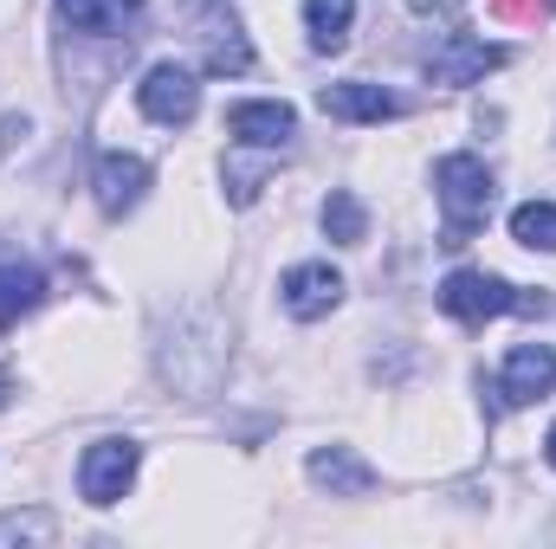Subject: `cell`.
Returning a JSON list of instances; mask_svg holds the SVG:
<instances>
[{
	"mask_svg": "<svg viewBox=\"0 0 556 549\" xmlns=\"http://www.w3.org/2000/svg\"><path fill=\"white\" fill-rule=\"evenodd\" d=\"M91 188H98V207L111 220H124L142 201V188H149V162L142 155H124V149H104L98 168H91Z\"/></svg>",
	"mask_w": 556,
	"mask_h": 549,
	"instance_id": "obj_7",
	"label": "cell"
},
{
	"mask_svg": "<svg viewBox=\"0 0 556 549\" xmlns=\"http://www.w3.org/2000/svg\"><path fill=\"white\" fill-rule=\"evenodd\" d=\"M511 240L531 246V253H556V207L551 201H525V207H511Z\"/></svg>",
	"mask_w": 556,
	"mask_h": 549,
	"instance_id": "obj_17",
	"label": "cell"
},
{
	"mask_svg": "<svg viewBox=\"0 0 556 549\" xmlns=\"http://www.w3.org/2000/svg\"><path fill=\"white\" fill-rule=\"evenodd\" d=\"M433 194H440V214H446V233H440V246H466V240L485 227L492 201H498V188H492V168H485L479 155H446V162L433 168Z\"/></svg>",
	"mask_w": 556,
	"mask_h": 549,
	"instance_id": "obj_1",
	"label": "cell"
},
{
	"mask_svg": "<svg viewBox=\"0 0 556 549\" xmlns=\"http://www.w3.org/2000/svg\"><path fill=\"white\" fill-rule=\"evenodd\" d=\"M350 20H356V0H304V26H311L317 52H343L350 46Z\"/></svg>",
	"mask_w": 556,
	"mask_h": 549,
	"instance_id": "obj_15",
	"label": "cell"
},
{
	"mask_svg": "<svg viewBox=\"0 0 556 549\" xmlns=\"http://www.w3.org/2000/svg\"><path fill=\"white\" fill-rule=\"evenodd\" d=\"M440 310L459 317V323H492L505 310H544V297L518 291V284H505V278H492V272H453L440 284Z\"/></svg>",
	"mask_w": 556,
	"mask_h": 549,
	"instance_id": "obj_3",
	"label": "cell"
},
{
	"mask_svg": "<svg viewBox=\"0 0 556 549\" xmlns=\"http://www.w3.org/2000/svg\"><path fill=\"white\" fill-rule=\"evenodd\" d=\"M39 297H46V278L33 272L26 259H0V330H7V323H20Z\"/></svg>",
	"mask_w": 556,
	"mask_h": 549,
	"instance_id": "obj_14",
	"label": "cell"
},
{
	"mask_svg": "<svg viewBox=\"0 0 556 549\" xmlns=\"http://www.w3.org/2000/svg\"><path fill=\"white\" fill-rule=\"evenodd\" d=\"M59 13H65V26H72V33L117 39V33H124V20L142 13V0H59Z\"/></svg>",
	"mask_w": 556,
	"mask_h": 549,
	"instance_id": "obj_13",
	"label": "cell"
},
{
	"mask_svg": "<svg viewBox=\"0 0 556 549\" xmlns=\"http://www.w3.org/2000/svg\"><path fill=\"white\" fill-rule=\"evenodd\" d=\"M0 537H52V518H46V511H26V518H0Z\"/></svg>",
	"mask_w": 556,
	"mask_h": 549,
	"instance_id": "obj_20",
	"label": "cell"
},
{
	"mask_svg": "<svg viewBox=\"0 0 556 549\" xmlns=\"http://www.w3.org/2000/svg\"><path fill=\"white\" fill-rule=\"evenodd\" d=\"M544 452H551V465H556V426H551V439H544Z\"/></svg>",
	"mask_w": 556,
	"mask_h": 549,
	"instance_id": "obj_23",
	"label": "cell"
},
{
	"mask_svg": "<svg viewBox=\"0 0 556 549\" xmlns=\"http://www.w3.org/2000/svg\"><path fill=\"white\" fill-rule=\"evenodd\" d=\"M551 7H556V0H551Z\"/></svg>",
	"mask_w": 556,
	"mask_h": 549,
	"instance_id": "obj_25",
	"label": "cell"
},
{
	"mask_svg": "<svg viewBox=\"0 0 556 549\" xmlns=\"http://www.w3.org/2000/svg\"><path fill=\"white\" fill-rule=\"evenodd\" d=\"M137 104L149 124H188L194 111H201V78L188 72V65H175V59H162V65H149L137 85Z\"/></svg>",
	"mask_w": 556,
	"mask_h": 549,
	"instance_id": "obj_4",
	"label": "cell"
},
{
	"mask_svg": "<svg viewBox=\"0 0 556 549\" xmlns=\"http://www.w3.org/2000/svg\"><path fill=\"white\" fill-rule=\"evenodd\" d=\"M498 65H505V46H485V39H472V33H446L440 52L427 59V85H479V78L498 72Z\"/></svg>",
	"mask_w": 556,
	"mask_h": 549,
	"instance_id": "obj_6",
	"label": "cell"
},
{
	"mask_svg": "<svg viewBox=\"0 0 556 549\" xmlns=\"http://www.w3.org/2000/svg\"><path fill=\"white\" fill-rule=\"evenodd\" d=\"M304 472H311V485H324L330 498H363V491H376V465L356 459L350 446H317Z\"/></svg>",
	"mask_w": 556,
	"mask_h": 549,
	"instance_id": "obj_11",
	"label": "cell"
},
{
	"mask_svg": "<svg viewBox=\"0 0 556 549\" xmlns=\"http://www.w3.org/2000/svg\"><path fill=\"white\" fill-rule=\"evenodd\" d=\"M227 130H233L240 149H291L298 117H291V104H233L227 111Z\"/></svg>",
	"mask_w": 556,
	"mask_h": 549,
	"instance_id": "obj_10",
	"label": "cell"
},
{
	"mask_svg": "<svg viewBox=\"0 0 556 549\" xmlns=\"http://www.w3.org/2000/svg\"><path fill=\"white\" fill-rule=\"evenodd\" d=\"M408 7H415V13H453L459 0H408Z\"/></svg>",
	"mask_w": 556,
	"mask_h": 549,
	"instance_id": "obj_22",
	"label": "cell"
},
{
	"mask_svg": "<svg viewBox=\"0 0 556 549\" xmlns=\"http://www.w3.org/2000/svg\"><path fill=\"white\" fill-rule=\"evenodd\" d=\"M485 13H492V20H505V26H538L544 0H485Z\"/></svg>",
	"mask_w": 556,
	"mask_h": 549,
	"instance_id": "obj_19",
	"label": "cell"
},
{
	"mask_svg": "<svg viewBox=\"0 0 556 549\" xmlns=\"http://www.w3.org/2000/svg\"><path fill=\"white\" fill-rule=\"evenodd\" d=\"M556 382V356L544 343H518L511 356H505V382H498V395H505V408H531V401H544Z\"/></svg>",
	"mask_w": 556,
	"mask_h": 549,
	"instance_id": "obj_9",
	"label": "cell"
},
{
	"mask_svg": "<svg viewBox=\"0 0 556 549\" xmlns=\"http://www.w3.org/2000/svg\"><path fill=\"white\" fill-rule=\"evenodd\" d=\"M188 26H194V46H201V72L214 78H240L253 72V39L233 13V0H181Z\"/></svg>",
	"mask_w": 556,
	"mask_h": 549,
	"instance_id": "obj_2",
	"label": "cell"
},
{
	"mask_svg": "<svg viewBox=\"0 0 556 549\" xmlns=\"http://www.w3.org/2000/svg\"><path fill=\"white\" fill-rule=\"evenodd\" d=\"M278 291H285V310H291L298 323H317V317H330V310L343 304V278L330 272V266H317V259H311V266H291Z\"/></svg>",
	"mask_w": 556,
	"mask_h": 549,
	"instance_id": "obj_8",
	"label": "cell"
},
{
	"mask_svg": "<svg viewBox=\"0 0 556 549\" xmlns=\"http://www.w3.org/2000/svg\"><path fill=\"white\" fill-rule=\"evenodd\" d=\"M13 137H26V117H0V149H13Z\"/></svg>",
	"mask_w": 556,
	"mask_h": 549,
	"instance_id": "obj_21",
	"label": "cell"
},
{
	"mask_svg": "<svg viewBox=\"0 0 556 549\" xmlns=\"http://www.w3.org/2000/svg\"><path fill=\"white\" fill-rule=\"evenodd\" d=\"M324 233H330L337 246H363V240H369V207H363L350 188H337V194L324 201Z\"/></svg>",
	"mask_w": 556,
	"mask_h": 549,
	"instance_id": "obj_16",
	"label": "cell"
},
{
	"mask_svg": "<svg viewBox=\"0 0 556 549\" xmlns=\"http://www.w3.org/2000/svg\"><path fill=\"white\" fill-rule=\"evenodd\" d=\"M0 401H7V382H0Z\"/></svg>",
	"mask_w": 556,
	"mask_h": 549,
	"instance_id": "obj_24",
	"label": "cell"
},
{
	"mask_svg": "<svg viewBox=\"0 0 556 549\" xmlns=\"http://www.w3.org/2000/svg\"><path fill=\"white\" fill-rule=\"evenodd\" d=\"M260 188H266V162H247V168L227 162V201H233V207H253Z\"/></svg>",
	"mask_w": 556,
	"mask_h": 549,
	"instance_id": "obj_18",
	"label": "cell"
},
{
	"mask_svg": "<svg viewBox=\"0 0 556 549\" xmlns=\"http://www.w3.org/2000/svg\"><path fill=\"white\" fill-rule=\"evenodd\" d=\"M317 104H324V117H343V124H389V117H402L395 91H382V85H324Z\"/></svg>",
	"mask_w": 556,
	"mask_h": 549,
	"instance_id": "obj_12",
	"label": "cell"
},
{
	"mask_svg": "<svg viewBox=\"0 0 556 549\" xmlns=\"http://www.w3.org/2000/svg\"><path fill=\"white\" fill-rule=\"evenodd\" d=\"M137 459L142 446L137 439H98L91 452H85V465H78V491H85V505H117L124 491H130V478H137Z\"/></svg>",
	"mask_w": 556,
	"mask_h": 549,
	"instance_id": "obj_5",
	"label": "cell"
}]
</instances>
